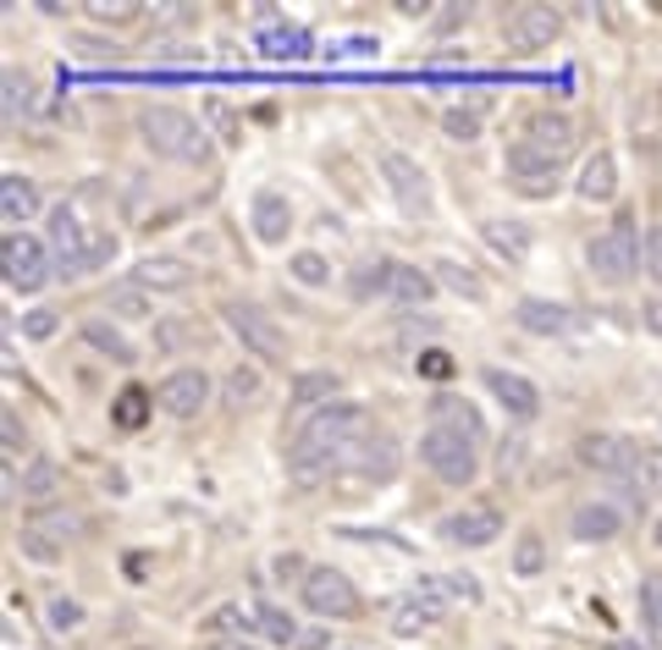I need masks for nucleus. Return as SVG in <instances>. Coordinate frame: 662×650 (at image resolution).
Masks as SVG:
<instances>
[{"instance_id": "obj_8", "label": "nucleus", "mask_w": 662, "mask_h": 650, "mask_svg": "<svg viewBox=\"0 0 662 650\" xmlns=\"http://www.w3.org/2000/svg\"><path fill=\"white\" fill-rule=\"evenodd\" d=\"M299 596H304V607L315 612V618H327V623H348V618H359L364 612V601H359V590H353V579L342 573V568H310V579L299 585Z\"/></svg>"}, {"instance_id": "obj_6", "label": "nucleus", "mask_w": 662, "mask_h": 650, "mask_svg": "<svg viewBox=\"0 0 662 650\" xmlns=\"http://www.w3.org/2000/svg\"><path fill=\"white\" fill-rule=\"evenodd\" d=\"M585 265H591V276H596L602 287H624V282L635 276V265H641L635 221H630V215H619L608 232H596V237L585 243Z\"/></svg>"}, {"instance_id": "obj_54", "label": "nucleus", "mask_w": 662, "mask_h": 650, "mask_svg": "<svg viewBox=\"0 0 662 650\" xmlns=\"http://www.w3.org/2000/svg\"><path fill=\"white\" fill-rule=\"evenodd\" d=\"M448 590H453V601H481V579H470V573H448Z\"/></svg>"}, {"instance_id": "obj_9", "label": "nucleus", "mask_w": 662, "mask_h": 650, "mask_svg": "<svg viewBox=\"0 0 662 650\" xmlns=\"http://www.w3.org/2000/svg\"><path fill=\"white\" fill-rule=\"evenodd\" d=\"M381 182L392 187V199H398V210L403 215H431V176H425V165L414 161V155H403V150H381Z\"/></svg>"}, {"instance_id": "obj_11", "label": "nucleus", "mask_w": 662, "mask_h": 650, "mask_svg": "<svg viewBox=\"0 0 662 650\" xmlns=\"http://www.w3.org/2000/svg\"><path fill=\"white\" fill-rule=\"evenodd\" d=\"M580 464L591 469V475H602V480H624V486H635V441L630 436H613V430H591V436H580Z\"/></svg>"}, {"instance_id": "obj_56", "label": "nucleus", "mask_w": 662, "mask_h": 650, "mask_svg": "<svg viewBox=\"0 0 662 650\" xmlns=\"http://www.w3.org/2000/svg\"><path fill=\"white\" fill-rule=\"evenodd\" d=\"M519 464H524V441H519V436H508V441H502V453H496V469H502V475H513Z\"/></svg>"}, {"instance_id": "obj_33", "label": "nucleus", "mask_w": 662, "mask_h": 650, "mask_svg": "<svg viewBox=\"0 0 662 650\" xmlns=\"http://www.w3.org/2000/svg\"><path fill=\"white\" fill-rule=\"evenodd\" d=\"M442 133H448L453 144H475V139L487 133V111H481L475 100H464V105H448V111H442Z\"/></svg>"}, {"instance_id": "obj_35", "label": "nucleus", "mask_w": 662, "mask_h": 650, "mask_svg": "<svg viewBox=\"0 0 662 650\" xmlns=\"http://www.w3.org/2000/svg\"><path fill=\"white\" fill-rule=\"evenodd\" d=\"M56 490H61V469H56V458H44V453L28 458V469H22V496L44 507V501H56Z\"/></svg>"}, {"instance_id": "obj_48", "label": "nucleus", "mask_w": 662, "mask_h": 650, "mask_svg": "<svg viewBox=\"0 0 662 650\" xmlns=\"http://www.w3.org/2000/svg\"><path fill=\"white\" fill-rule=\"evenodd\" d=\"M0 447H6V469L22 458V447H28V436H22V419H17V408H6L0 414Z\"/></svg>"}, {"instance_id": "obj_10", "label": "nucleus", "mask_w": 662, "mask_h": 650, "mask_svg": "<svg viewBox=\"0 0 662 650\" xmlns=\"http://www.w3.org/2000/svg\"><path fill=\"white\" fill-rule=\"evenodd\" d=\"M437 540L464 546V551H487V546L502 540V512H496L492 501H470V507H459V512H448L437 524Z\"/></svg>"}, {"instance_id": "obj_29", "label": "nucleus", "mask_w": 662, "mask_h": 650, "mask_svg": "<svg viewBox=\"0 0 662 650\" xmlns=\"http://www.w3.org/2000/svg\"><path fill=\"white\" fill-rule=\"evenodd\" d=\"M437 287H442V282H437L431 271H420V265H398V271H392V293H387V298H398V304L420 309V304H431V298H437Z\"/></svg>"}, {"instance_id": "obj_18", "label": "nucleus", "mask_w": 662, "mask_h": 650, "mask_svg": "<svg viewBox=\"0 0 662 650\" xmlns=\"http://www.w3.org/2000/svg\"><path fill=\"white\" fill-rule=\"evenodd\" d=\"M193 276H199V271H193L188 260H177V254H144L128 282H139L144 293H188Z\"/></svg>"}, {"instance_id": "obj_63", "label": "nucleus", "mask_w": 662, "mask_h": 650, "mask_svg": "<svg viewBox=\"0 0 662 650\" xmlns=\"http://www.w3.org/2000/svg\"><path fill=\"white\" fill-rule=\"evenodd\" d=\"M337 650H353V646H337Z\"/></svg>"}, {"instance_id": "obj_19", "label": "nucleus", "mask_w": 662, "mask_h": 650, "mask_svg": "<svg viewBox=\"0 0 662 650\" xmlns=\"http://www.w3.org/2000/svg\"><path fill=\"white\" fill-rule=\"evenodd\" d=\"M39 210H44L39 182L22 176V171H6V176H0V215H6V226H28Z\"/></svg>"}, {"instance_id": "obj_58", "label": "nucleus", "mask_w": 662, "mask_h": 650, "mask_svg": "<svg viewBox=\"0 0 662 650\" xmlns=\"http://www.w3.org/2000/svg\"><path fill=\"white\" fill-rule=\"evenodd\" d=\"M271 568H277V579H299V585H304V579H310V568H304V562H299V557H277V562H271Z\"/></svg>"}, {"instance_id": "obj_41", "label": "nucleus", "mask_w": 662, "mask_h": 650, "mask_svg": "<svg viewBox=\"0 0 662 650\" xmlns=\"http://www.w3.org/2000/svg\"><path fill=\"white\" fill-rule=\"evenodd\" d=\"M635 490L662 501V447H641L635 441Z\"/></svg>"}, {"instance_id": "obj_43", "label": "nucleus", "mask_w": 662, "mask_h": 650, "mask_svg": "<svg viewBox=\"0 0 662 650\" xmlns=\"http://www.w3.org/2000/svg\"><path fill=\"white\" fill-rule=\"evenodd\" d=\"M635 601H641V623L652 629V640L662 646V573H646V579H641Z\"/></svg>"}, {"instance_id": "obj_30", "label": "nucleus", "mask_w": 662, "mask_h": 650, "mask_svg": "<svg viewBox=\"0 0 662 650\" xmlns=\"http://www.w3.org/2000/svg\"><path fill=\"white\" fill-rule=\"evenodd\" d=\"M106 309L111 321H156V293H144L139 282H122L106 293Z\"/></svg>"}, {"instance_id": "obj_52", "label": "nucleus", "mask_w": 662, "mask_h": 650, "mask_svg": "<svg viewBox=\"0 0 662 650\" xmlns=\"http://www.w3.org/2000/svg\"><path fill=\"white\" fill-rule=\"evenodd\" d=\"M139 11H144V6H89V17L106 22V28H111V22H117V28H122V22H139Z\"/></svg>"}, {"instance_id": "obj_7", "label": "nucleus", "mask_w": 662, "mask_h": 650, "mask_svg": "<svg viewBox=\"0 0 662 650\" xmlns=\"http://www.w3.org/2000/svg\"><path fill=\"white\" fill-rule=\"evenodd\" d=\"M0 271H6V287L11 293H39L44 282H50V243L44 237H33L28 226H6V237H0Z\"/></svg>"}, {"instance_id": "obj_49", "label": "nucleus", "mask_w": 662, "mask_h": 650, "mask_svg": "<svg viewBox=\"0 0 662 650\" xmlns=\"http://www.w3.org/2000/svg\"><path fill=\"white\" fill-rule=\"evenodd\" d=\"M204 629H210V634H232V629H254V612H243V607H215V612L204 618Z\"/></svg>"}, {"instance_id": "obj_53", "label": "nucleus", "mask_w": 662, "mask_h": 650, "mask_svg": "<svg viewBox=\"0 0 662 650\" xmlns=\"http://www.w3.org/2000/svg\"><path fill=\"white\" fill-rule=\"evenodd\" d=\"M204 116L215 122V133H221L227 144H238V116H232V111H227L221 100H210V105H204Z\"/></svg>"}, {"instance_id": "obj_39", "label": "nucleus", "mask_w": 662, "mask_h": 650, "mask_svg": "<svg viewBox=\"0 0 662 650\" xmlns=\"http://www.w3.org/2000/svg\"><path fill=\"white\" fill-rule=\"evenodd\" d=\"M288 276H293L299 287L321 293V287H331V260L321 254V248H299V254L288 260Z\"/></svg>"}, {"instance_id": "obj_4", "label": "nucleus", "mask_w": 662, "mask_h": 650, "mask_svg": "<svg viewBox=\"0 0 662 650\" xmlns=\"http://www.w3.org/2000/svg\"><path fill=\"white\" fill-rule=\"evenodd\" d=\"M563 165H569V155H558V150L524 139V133H519V139L508 144V155H502L508 187H513L519 199H552L558 182H563Z\"/></svg>"}, {"instance_id": "obj_3", "label": "nucleus", "mask_w": 662, "mask_h": 650, "mask_svg": "<svg viewBox=\"0 0 662 650\" xmlns=\"http://www.w3.org/2000/svg\"><path fill=\"white\" fill-rule=\"evenodd\" d=\"M420 464L453 490H470L481 480V441L459 425H425L420 436Z\"/></svg>"}, {"instance_id": "obj_13", "label": "nucleus", "mask_w": 662, "mask_h": 650, "mask_svg": "<svg viewBox=\"0 0 662 650\" xmlns=\"http://www.w3.org/2000/svg\"><path fill=\"white\" fill-rule=\"evenodd\" d=\"M558 28H563L558 6H519V11L508 17L502 39H508L513 55H535V50H546V44L558 39Z\"/></svg>"}, {"instance_id": "obj_5", "label": "nucleus", "mask_w": 662, "mask_h": 650, "mask_svg": "<svg viewBox=\"0 0 662 650\" xmlns=\"http://www.w3.org/2000/svg\"><path fill=\"white\" fill-rule=\"evenodd\" d=\"M221 321H227V331L243 342V353H249L254 364H288V331L271 321L260 304L227 298V304H221Z\"/></svg>"}, {"instance_id": "obj_2", "label": "nucleus", "mask_w": 662, "mask_h": 650, "mask_svg": "<svg viewBox=\"0 0 662 650\" xmlns=\"http://www.w3.org/2000/svg\"><path fill=\"white\" fill-rule=\"evenodd\" d=\"M139 139L156 161H171V165H210V133L177 111V105H144L139 111Z\"/></svg>"}, {"instance_id": "obj_45", "label": "nucleus", "mask_w": 662, "mask_h": 650, "mask_svg": "<svg viewBox=\"0 0 662 650\" xmlns=\"http://www.w3.org/2000/svg\"><path fill=\"white\" fill-rule=\"evenodd\" d=\"M44 623H50L56 634L83 629V601H72V596H50V601H44Z\"/></svg>"}, {"instance_id": "obj_50", "label": "nucleus", "mask_w": 662, "mask_h": 650, "mask_svg": "<svg viewBox=\"0 0 662 650\" xmlns=\"http://www.w3.org/2000/svg\"><path fill=\"white\" fill-rule=\"evenodd\" d=\"M56 331H61V315H56V309H28V315H22V336H28V342H50Z\"/></svg>"}, {"instance_id": "obj_21", "label": "nucleus", "mask_w": 662, "mask_h": 650, "mask_svg": "<svg viewBox=\"0 0 662 650\" xmlns=\"http://www.w3.org/2000/svg\"><path fill=\"white\" fill-rule=\"evenodd\" d=\"M481 237H487V248H492L496 260H508V265H524L530 248H535L530 226L524 221H508V215H487L481 221Z\"/></svg>"}, {"instance_id": "obj_20", "label": "nucleus", "mask_w": 662, "mask_h": 650, "mask_svg": "<svg viewBox=\"0 0 662 650\" xmlns=\"http://www.w3.org/2000/svg\"><path fill=\"white\" fill-rule=\"evenodd\" d=\"M89 237H94V232H83L78 204H56V210H50V221H44V243H50L56 265H67L72 254H83V243H89Z\"/></svg>"}, {"instance_id": "obj_1", "label": "nucleus", "mask_w": 662, "mask_h": 650, "mask_svg": "<svg viewBox=\"0 0 662 650\" xmlns=\"http://www.w3.org/2000/svg\"><path fill=\"white\" fill-rule=\"evenodd\" d=\"M370 430H375V425H370L364 403L337 397L327 408H315V414L299 425L293 447H288V475H293L299 486H315V480H327L337 469H353V453H359V441H364Z\"/></svg>"}, {"instance_id": "obj_36", "label": "nucleus", "mask_w": 662, "mask_h": 650, "mask_svg": "<svg viewBox=\"0 0 662 650\" xmlns=\"http://www.w3.org/2000/svg\"><path fill=\"white\" fill-rule=\"evenodd\" d=\"M28 529H39V535H50V540H61V546H67L72 535H83V518H78V512H67L61 501H44V507L28 518Z\"/></svg>"}, {"instance_id": "obj_31", "label": "nucleus", "mask_w": 662, "mask_h": 650, "mask_svg": "<svg viewBox=\"0 0 662 650\" xmlns=\"http://www.w3.org/2000/svg\"><path fill=\"white\" fill-rule=\"evenodd\" d=\"M431 425H459V430H470L475 441H487L481 414H475L464 397H453V392H437V397H431Z\"/></svg>"}, {"instance_id": "obj_27", "label": "nucleus", "mask_w": 662, "mask_h": 650, "mask_svg": "<svg viewBox=\"0 0 662 650\" xmlns=\"http://www.w3.org/2000/svg\"><path fill=\"white\" fill-rule=\"evenodd\" d=\"M442 618L431 612V607H420L414 596H398L392 607H387V629L398 634V640H420V634H431Z\"/></svg>"}, {"instance_id": "obj_37", "label": "nucleus", "mask_w": 662, "mask_h": 650, "mask_svg": "<svg viewBox=\"0 0 662 650\" xmlns=\"http://www.w3.org/2000/svg\"><path fill=\"white\" fill-rule=\"evenodd\" d=\"M111 254H117V237H111V232H94V237L83 243V254H72V260L56 265V271H61V276H89V271L111 265Z\"/></svg>"}, {"instance_id": "obj_15", "label": "nucleus", "mask_w": 662, "mask_h": 650, "mask_svg": "<svg viewBox=\"0 0 662 650\" xmlns=\"http://www.w3.org/2000/svg\"><path fill=\"white\" fill-rule=\"evenodd\" d=\"M249 232L265 243V248H282L288 232H293V199L282 187H260L249 199Z\"/></svg>"}, {"instance_id": "obj_12", "label": "nucleus", "mask_w": 662, "mask_h": 650, "mask_svg": "<svg viewBox=\"0 0 662 650\" xmlns=\"http://www.w3.org/2000/svg\"><path fill=\"white\" fill-rule=\"evenodd\" d=\"M156 403H161V414H171V419H193V414L210 403V375H204L199 364L165 369L161 386H156Z\"/></svg>"}, {"instance_id": "obj_60", "label": "nucleus", "mask_w": 662, "mask_h": 650, "mask_svg": "<svg viewBox=\"0 0 662 650\" xmlns=\"http://www.w3.org/2000/svg\"><path fill=\"white\" fill-rule=\"evenodd\" d=\"M293 650H327V629H310V634H299V646Z\"/></svg>"}, {"instance_id": "obj_47", "label": "nucleus", "mask_w": 662, "mask_h": 650, "mask_svg": "<svg viewBox=\"0 0 662 650\" xmlns=\"http://www.w3.org/2000/svg\"><path fill=\"white\" fill-rule=\"evenodd\" d=\"M414 369L425 375V380H453V353H442V347H420V358H414Z\"/></svg>"}, {"instance_id": "obj_38", "label": "nucleus", "mask_w": 662, "mask_h": 650, "mask_svg": "<svg viewBox=\"0 0 662 650\" xmlns=\"http://www.w3.org/2000/svg\"><path fill=\"white\" fill-rule=\"evenodd\" d=\"M508 568H513L519 579H535V573H546V540H541V529H524V535L513 540V557H508Z\"/></svg>"}, {"instance_id": "obj_42", "label": "nucleus", "mask_w": 662, "mask_h": 650, "mask_svg": "<svg viewBox=\"0 0 662 650\" xmlns=\"http://www.w3.org/2000/svg\"><path fill=\"white\" fill-rule=\"evenodd\" d=\"M17 551H22L28 562H44V568L67 557V546H61V540H50V535H39V529H28V524L17 529Z\"/></svg>"}, {"instance_id": "obj_32", "label": "nucleus", "mask_w": 662, "mask_h": 650, "mask_svg": "<svg viewBox=\"0 0 662 650\" xmlns=\"http://www.w3.org/2000/svg\"><path fill=\"white\" fill-rule=\"evenodd\" d=\"M254 629L271 640V646H299V618L288 612V607H277V601H254Z\"/></svg>"}, {"instance_id": "obj_55", "label": "nucleus", "mask_w": 662, "mask_h": 650, "mask_svg": "<svg viewBox=\"0 0 662 650\" xmlns=\"http://www.w3.org/2000/svg\"><path fill=\"white\" fill-rule=\"evenodd\" d=\"M28 111V94H22V83H17V72H6V116L17 122Z\"/></svg>"}, {"instance_id": "obj_26", "label": "nucleus", "mask_w": 662, "mask_h": 650, "mask_svg": "<svg viewBox=\"0 0 662 650\" xmlns=\"http://www.w3.org/2000/svg\"><path fill=\"white\" fill-rule=\"evenodd\" d=\"M519 133L535 139V144H546V150H558V155H574V122L563 111H535Z\"/></svg>"}, {"instance_id": "obj_34", "label": "nucleus", "mask_w": 662, "mask_h": 650, "mask_svg": "<svg viewBox=\"0 0 662 650\" xmlns=\"http://www.w3.org/2000/svg\"><path fill=\"white\" fill-rule=\"evenodd\" d=\"M431 276H437L448 293H459V298H470V304H487V282H481L470 265H459V260H437Z\"/></svg>"}, {"instance_id": "obj_46", "label": "nucleus", "mask_w": 662, "mask_h": 650, "mask_svg": "<svg viewBox=\"0 0 662 650\" xmlns=\"http://www.w3.org/2000/svg\"><path fill=\"white\" fill-rule=\"evenodd\" d=\"M409 596H414L420 607H431L437 618H448V607H453V590H448V579H437V573H431V579H420Z\"/></svg>"}, {"instance_id": "obj_59", "label": "nucleus", "mask_w": 662, "mask_h": 650, "mask_svg": "<svg viewBox=\"0 0 662 650\" xmlns=\"http://www.w3.org/2000/svg\"><path fill=\"white\" fill-rule=\"evenodd\" d=\"M641 321H646L652 336H662V298H646V304H641Z\"/></svg>"}, {"instance_id": "obj_17", "label": "nucleus", "mask_w": 662, "mask_h": 650, "mask_svg": "<svg viewBox=\"0 0 662 650\" xmlns=\"http://www.w3.org/2000/svg\"><path fill=\"white\" fill-rule=\"evenodd\" d=\"M398 469H403L398 436H392V430H370V436L359 441V453H353V475L370 480V486H392Z\"/></svg>"}, {"instance_id": "obj_22", "label": "nucleus", "mask_w": 662, "mask_h": 650, "mask_svg": "<svg viewBox=\"0 0 662 650\" xmlns=\"http://www.w3.org/2000/svg\"><path fill=\"white\" fill-rule=\"evenodd\" d=\"M574 193H580L585 204H613V199H619V155H613V150H596L591 161L580 165Z\"/></svg>"}, {"instance_id": "obj_25", "label": "nucleus", "mask_w": 662, "mask_h": 650, "mask_svg": "<svg viewBox=\"0 0 662 650\" xmlns=\"http://www.w3.org/2000/svg\"><path fill=\"white\" fill-rule=\"evenodd\" d=\"M78 336H83V342H89L94 353H106L111 364H133V358H139V347H133V342H128V336H122V331H117L111 321H100V315L78 321Z\"/></svg>"}, {"instance_id": "obj_51", "label": "nucleus", "mask_w": 662, "mask_h": 650, "mask_svg": "<svg viewBox=\"0 0 662 650\" xmlns=\"http://www.w3.org/2000/svg\"><path fill=\"white\" fill-rule=\"evenodd\" d=\"M641 265H646V276L662 287V221L646 226V243H641Z\"/></svg>"}, {"instance_id": "obj_14", "label": "nucleus", "mask_w": 662, "mask_h": 650, "mask_svg": "<svg viewBox=\"0 0 662 650\" xmlns=\"http://www.w3.org/2000/svg\"><path fill=\"white\" fill-rule=\"evenodd\" d=\"M569 535H574L580 546H608V540L624 535V507H619L613 496H585V501L569 512Z\"/></svg>"}, {"instance_id": "obj_44", "label": "nucleus", "mask_w": 662, "mask_h": 650, "mask_svg": "<svg viewBox=\"0 0 662 650\" xmlns=\"http://www.w3.org/2000/svg\"><path fill=\"white\" fill-rule=\"evenodd\" d=\"M111 419H117L122 430H139V425L150 419V392H139V386H128V392L117 397V408H111Z\"/></svg>"}, {"instance_id": "obj_16", "label": "nucleus", "mask_w": 662, "mask_h": 650, "mask_svg": "<svg viewBox=\"0 0 662 650\" xmlns=\"http://www.w3.org/2000/svg\"><path fill=\"white\" fill-rule=\"evenodd\" d=\"M487 392L508 408V419H519V425H530V419L541 414V386H535L530 375H519V369L487 364Z\"/></svg>"}, {"instance_id": "obj_24", "label": "nucleus", "mask_w": 662, "mask_h": 650, "mask_svg": "<svg viewBox=\"0 0 662 650\" xmlns=\"http://www.w3.org/2000/svg\"><path fill=\"white\" fill-rule=\"evenodd\" d=\"M337 392H342V380H337V369H299L293 375V392H288V403L293 408H327V403H337Z\"/></svg>"}, {"instance_id": "obj_40", "label": "nucleus", "mask_w": 662, "mask_h": 650, "mask_svg": "<svg viewBox=\"0 0 662 650\" xmlns=\"http://www.w3.org/2000/svg\"><path fill=\"white\" fill-rule=\"evenodd\" d=\"M221 392H227V408L254 403V397H260V364H232L227 380H221Z\"/></svg>"}, {"instance_id": "obj_57", "label": "nucleus", "mask_w": 662, "mask_h": 650, "mask_svg": "<svg viewBox=\"0 0 662 650\" xmlns=\"http://www.w3.org/2000/svg\"><path fill=\"white\" fill-rule=\"evenodd\" d=\"M188 336H193V331H188L182 321H161V336H156V342H161V347H182Z\"/></svg>"}, {"instance_id": "obj_28", "label": "nucleus", "mask_w": 662, "mask_h": 650, "mask_svg": "<svg viewBox=\"0 0 662 650\" xmlns=\"http://www.w3.org/2000/svg\"><path fill=\"white\" fill-rule=\"evenodd\" d=\"M392 271H398V260H387V254H375V260H359L353 265V276H348V293L364 304V298H375V293H392Z\"/></svg>"}, {"instance_id": "obj_61", "label": "nucleus", "mask_w": 662, "mask_h": 650, "mask_svg": "<svg viewBox=\"0 0 662 650\" xmlns=\"http://www.w3.org/2000/svg\"><path fill=\"white\" fill-rule=\"evenodd\" d=\"M652 540H658V546H662V518H658V524H652Z\"/></svg>"}, {"instance_id": "obj_23", "label": "nucleus", "mask_w": 662, "mask_h": 650, "mask_svg": "<svg viewBox=\"0 0 662 650\" xmlns=\"http://www.w3.org/2000/svg\"><path fill=\"white\" fill-rule=\"evenodd\" d=\"M513 321L519 331H530V336H563L574 315H569V304H552V298H519L513 304Z\"/></svg>"}, {"instance_id": "obj_62", "label": "nucleus", "mask_w": 662, "mask_h": 650, "mask_svg": "<svg viewBox=\"0 0 662 650\" xmlns=\"http://www.w3.org/2000/svg\"><path fill=\"white\" fill-rule=\"evenodd\" d=\"M227 650H260V646H249V640H238V646H227Z\"/></svg>"}]
</instances>
